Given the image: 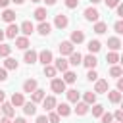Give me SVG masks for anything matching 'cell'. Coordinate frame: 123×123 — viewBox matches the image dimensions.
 <instances>
[{"label":"cell","instance_id":"6da1fadb","mask_svg":"<svg viewBox=\"0 0 123 123\" xmlns=\"http://www.w3.org/2000/svg\"><path fill=\"white\" fill-rule=\"evenodd\" d=\"M65 86H67V85L63 83V79H62V77H52L50 88H52V92H54V94H62V92H65V90H67Z\"/></svg>","mask_w":123,"mask_h":123},{"label":"cell","instance_id":"7a4b0ae2","mask_svg":"<svg viewBox=\"0 0 123 123\" xmlns=\"http://www.w3.org/2000/svg\"><path fill=\"white\" fill-rule=\"evenodd\" d=\"M85 19L86 21H90V23H96V21H100V12L94 8V6H88L86 10H85Z\"/></svg>","mask_w":123,"mask_h":123},{"label":"cell","instance_id":"3957f363","mask_svg":"<svg viewBox=\"0 0 123 123\" xmlns=\"http://www.w3.org/2000/svg\"><path fill=\"white\" fill-rule=\"evenodd\" d=\"M58 50H60V56H69L73 50H75V44L71 42V40H62L60 42V46H58Z\"/></svg>","mask_w":123,"mask_h":123},{"label":"cell","instance_id":"277c9868","mask_svg":"<svg viewBox=\"0 0 123 123\" xmlns=\"http://www.w3.org/2000/svg\"><path fill=\"white\" fill-rule=\"evenodd\" d=\"M81 63H83L86 69H96V65H98V60H96V56H94V54H86V56H83Z\"/></svg>","mask_w":123,"mask_h":123},{"label":"cell","instance_id":"5b68a950","mask_svg":"<svg viewBox=\"0 0 123 123\" xmlns=\"http://www.w3.org/2000/svg\"><path fill=\"white\" fill-rule=\"evenodd\" d=\"M52 60H54V56H52V52L50 50H40L38 52V58H37V62H40L42 65H48V63H52Z\"/></svg>","mask_w":123,"mask_h":123},{"label":"cell","instance_id":"8992f818","mask_svg":"<svg viewBox=\"0 0 123 123\" xmlns=\"http://www.w3.org/2000/svg\"><path fill=\"white\" fill-rule=\"evenodd\" d=\"M108 90H110V85H108L106 79H96V81H94V92H96V94H104V92H108Z\"/></svg>","mask_w":123,"mask_h":123},{"label":"cell","instance_id":"52a82bcc","mask_svg":"<svg viewBox=\"0 0 123 123\" xmlns=\"http://www.w3.org/2000/svg\"><path fill=\"white\" fill-rule=\"evenodd\" d=\"M69 25V17L65 15V13H58L56 17H54V27H58V29H65Z\"/></svg>","mask_w":123,"mask_h":123},{"label":"cell","instance_id":"ba28073f","mask_svg":"<svg viewBox=\"0 0 123 123\" xmlns=\"http://www.w3.org/2000/svg\"><path fill=\"white\" fill-rule=\"evenodd\" d=\"M17 33H19V25L13 21V23H8V27H6V31H4V37H6V38H15Z\"/></svg>","mask_w":123,"mask_h":123},{"label":"cell","instance_id":"9c48e42d","mask_svg":"<svg viewBox=\"0 0 123 123\" xmlns=\"http://www.w3.org/2000/svg\"><path fill=\"white\" fill-rule=\"evenodd\" d=\"M35 31H37L40 37H48V35L52 33V25H50L48 21H40V23H38V27H37Z\"/></svg>","mask_w":123,"mask_h":123},{"label":"cell","instance_id":"30bf717a","mask_svg":"<svg viewBox=\"0 0 123 123\" xmlns=\"http://www.w3.org/2000/svg\"><path fill=\"white\" fill-rule=\"evenodd\" d=\"M54 62V67H56V71H67L69 69V63H67V60L63 58V56H60V58H56V60H52Z\"/></svg>","mask_w":123,"mask_h":123},{"label":"cell","instance_id":"8fae6325","mask_svg":"<svg viewBox=\"0 0 123 123\" xmlns=\"http://www.w3.org/2000/svg\"><path fill=\"white\" fill-rule=\"evenodd\" d=\"M56 113L60 115V117H67L69 113H71V108H69V104L67 102H62V104H56Z\"/></svg>","mask_w":123,"mask_h":123},{"label":"cell","instance_id":"7c38bea8","mask_svg":"<svg viewBox=\"0 0 123 123\" xmlns=\"http://www.w3.org/2000/svg\"><path fill=\"white\" fill-rule=\"evenodd\" d=\"M37 58H38V52H35L33 48H31V50H25V54H23V62L29 63V65L37 63Z\"/></svg>","mask_w":123,"mask_h":123},{"label":"cell","instance_id":"4fadbf2b","mask_svg":"<svg viewBox=\"0 0 123 123\" xmlns=\"http://www.w3.org/2000/svg\"><path fill=\"white\" fill-rule=\"evenodd\" d=\"M23 102H25L23 92H13V94H12V98H10V104H12L13 108H21V106H23Z\"/></svg>","mask_w":123,"mask_h":123},{"label":"cell","instance_id":"5bb4252c","mask_svg":"<svg viewBox=\"0 0 123 123\" xmlns=\"http://www.w3.org/2000/svg\"><path fill=\"white\" fill-rule=\"evenodd\" d=\"M0 111H2L6 117H13V115H15V108H13L10 102H6V100L0 104Z\"/></svg>","mask_w":123,"mask_h":123},{"label":"cell","instance_id":"9a60e30c","mask_svg":"<svg viewBox=\"0 0 123 123\" xmlns=\"http://www.w3.org/2000/svg\"><path fill=\"white\" fill-rule=\"evenodd\" d=\"M19 31L23 33V37H31V35L35 33V25H33L31 21H23V23L19 25Z\"/></svg>","mask_w":123,"mask_h":123},{"label":"cell","instance_id":"2e32d148","mask_svg":"<svg viewBox=\"0 0 123 123\" xmlns=\"http://www.w3.org/2000/svg\"><path fill=\"white\" fill-rule=\"evenodd\" d=\"M108 48H110V52H119V50H121V40H119V37H110V38H108Z\"/></svg>","mask_w":123,"mask_h":123},{"label":"cell","instance_id":"e0dca14e","mask_svg":"<svg viewBox=\"0 0 123 123\" xmlns=\"http://www.w3.org/2000/svg\"><path fill=\"white\" fill-rule=\"evenodd\" d=\"M37 88H38V83H37V79H27V81L23 83V92H27V94L35 92Z\"/></svg>","mask_w":123,"mask_h":123},{"label":"cell","instance_id":"ac0fdd59","mask_svg":"<svg viewBox=\"0 0 123 123\" xmlns=\"http://www.w3.org/2000/svg\"><path fill=\"white\" fill-rule=\"evenodd\" d=\"M56 104H58L56 96H44V100H42V108H44L46 111H52V110L56 108Z\"/></svg>","mask_w":123,"mask_h":123},{"label":"cell","instance_id":"d6986e66","mask_svg":"<svg viewBox=\"0 0 123 123\" xmlns=\"http://www.w3.org/2000/svg\"><path fill=\"white\" fill-rule=\"evenodd\" d=\"M0 19H2V21H6V23H13V21H15V12H13V10H10V8H4V12H2Z\"/></svg>","mask_w":123,"mask_h":123},{"label":"cell","instance_id":"ffe728a7","mask_svg":"<svg viewBox=\"0 0 123 123\" xmlns=\"http://www.w3.org/2000/svg\"><path fill=\"white\" fill-rule=\"evenodd\" d=\"M44 96H46V90H42V88H37L35 92H31V102H35V104H40V102L44 100Z\"/></svg>","mask_w":123,"mask_h":123},{"label":"cell","instance_id":"44dd1931","mask_svg":"<svg viewBox=\"0 0 123 123\" xmlns=\"http://www.w3.org/2000/svg\"><path fill=\"white\" fill-rule=\"evenodd\" d=\"M73 44H81V42H85V33L83 31H79V29H75L73 33H71V38H69Z\"/></svg>","mask_w":123,"mask_h":123},{"label":"cell","instance_id":"7402d4cb","mask_svg":"<svg viewBox=\"0 0 123 123\" xmlns=\"http://www.w3.org/2000/svg\"><path fill=\"white\" fill-rule=\"evenodd\" d=\"M67 58H69V60H67V63H69V65H75V67H77V65H81V60H83V56H81L79 52H75V50H73V52H71Z\"/></svg>","mask_w":123,"mask_h":123},{"label":"cell","instance_id":"603a6c76","mask_svg":"<svg viewBox=\"0 0 123 123\" xmlns=\"http://www.w3.org/2000/svg\"><path fill=\"white\" fill-rule=\"evenodd\" d=\"M21 108H23V113L25 115H35L37 113V104L35 102H23Z\"/></svg>","mask_w":123,"mask_h":123},{"label":"cell","instance_id":"cb8c5ba5","mask_svg":"<svg viewBox=\"0 0 123 123\" xmlns=\"http://www.w3.org/2000/svg\"><path fill=\"white\" fill-rule=\"evenodd\" d=\"M15 48L27 50L29 48V37H15Z\"/></svg>","mask_w":123,"mask_h":123},{"label":"cell","instance_id":"d4e9b609","mask_svg":"<svg viewBox=\"0 0 123 123\" xmlns=\"http://www.w3.org/2000/svg\"><path fill=\"white\" fill-rule=\"evenodd\" d=\"M86 48H88V54H96V52H100V48H102V42L100 40H88V44H86Z\"/></svg>","mask_w":123,"mask_h":123},{"label":"cell","instance_id":"484cf974","mask_svg":"<svg viewBox=\"0 0 123 123\" xmlns=\"http://www.w3.org/2000/svg\"><path fill=\"white\" fill-rule=\"evenodd\" d=\"M62 79H63V83H65V85H73V83L77 81V73L67 69V71H63V77H62Z\"/></svg>","mask_w":123,"mask_h":123},{"label":"cell","instance_id":"4316f807","mask_svg":"<svg viewBox=\"0 0 123 123\" xmlns=\"http://www.w3.org/2000/svg\"><path fill=\"white\" fill-rule=\"evenodd\" d=\"M65 94H67V102H71V104L81 100V94L77 92V88H69V90H65Z\"/></svg>","mask_w":123,"mask_h":123},{"label":"cell","instance_id":"83f0119b","mask_svg":"<svg viewBox=\"0 0 123 123\" xmlns=\"http://www.w3.org/2000/svg\"><path fill=\"white\" fill-rule=\"evenodd\" d=\"M88 110H90L88 104H85V102H75V113H77V115H85V113H88Z\"/></svg>","mask_w":123,"mask_h":123},{"label":"cell","instance_id":"f1b7e54d","mask_svg":"<svg viewBox=\"0 0 123 123\" xmlns=\"http://www.w3.org/2000/svg\"><path fill=\"white\" fill-rule=\"evenodd\" d=\"M108 100L111 102V104H119L121 102V92L115 88V90H108Z\"/></svg>","mask_w":123,"mask_h":123},{"label":"cell","instance_id":"f546056e","mask_svg":"<svg viewBox=\"0 0 123 123\" xmlns=\"http://www.w3.org/2000/svg\"><path fill=\"white\" fill-rule=\"evenodd\" d=\"M83 102H85V104H88V106L96 104V92H92V90H86V92L83 94Z\"/></svg>","mask_w":123,"mask_h":123},{"label":"cell","instance_id":"4dcf8cb0","mask_svg":"<svg viewBox=\"0 0 123 123\" xmlns=\"http://www.w3.org/2000/svg\"><path fill=\"white\" fill-rule=\"evenodd\" d=\"M33 15H35V19L40 23V21H46V15H48V13H46V8H37Z\"/></svg>","mask_w":123,"mask_h":123},{"label":"cell","instance_id":"1f68e13d","mask_svg":"<svg viewBox=\"0 0 123 123\" xmlns=\"http://www.w3.org/2000/svg\"><path fill=\"white\" fill-rule=\"evenodd\" d=\"M108 31V23H104V21H96L94 23V33L96 35H104Z\"/></svg>","mask_w":123,"mask_h":123},{"label":"cell","instance_id":"d6a6232c","mask_svg":"<svg viewBox=\"0 0 123 123\" xmlns=\"http://www.w3.org/2000/svg\"><path fill=\"white\" fill-rule=\"evenodd\" d=\"M106 62H108L110 65H115V63L119 62V54H117V52H108V54H106Z\"/></svg>","mask_w":123,"mask_h":123},{"label":"cell","instance_id":"836d02e7","mask_svg":"<svg viewBox=\"0 0 123 123\" xmlns=\"http://www.w3.org/2000/svg\"><path fill=\"white\" fill-rule=\"evenodd\" d=\"M17 60H13V58H6V62H4V69H17Z\"/></svg>","mask_w":123,"mask_h":123},{"label":"cell","instance_id":"e575fe53","mask_svg":"<svg viewBox=\"0 0 123 123\" xmlns=\"http://www.w3.org/2000/svg\"><path fill=\"white\" fill-rule=\"evenodd\" d=\"M121 75H123V69H121L117 63L110 67V77H115V79H117V77H121Z\"/></svg>","mask_w":123,"mask_h":123},{"label":"cell","instance_id":"d590c367","mask_svg":"<svg viewBox=\"0 0 123 123\" xmlns=\"http://www.w3.org/2000/svg\"><path fill=\"white\" fill-rule=\"evenodd\" d=\"M56 73H58V71H56V67H54L52 63L44 65V75H46V77H50V79H52V77H56Z\"/></svg>","mask_w":123,"mask_h":123},{"label":"cell","instance_id":"8d00e7d4","mask_svg":"<svg viewBox=\"0 0 123 123\" xmlns=\"http://www.w3.org/2000/svg\"><path fill=\"white\" fill-rule=\"evenodd\" d=\"M12 54V46L10 44H0V58H8Z\"/></svg>","mask_w":123,"mask_h":123},{"label":"cell","instance_id":"74e56055","mask_svg":"<svg viewBox=\"0 0 123 123\" xmlns=\"http://www.w3.org/2000/svg\"><path fill=\"white\" fill-rule=\"evenodd\" d=\"M104 113V106L102 104H92V115L94 117H100Z\"/></svg>","mask_w":123,"mask_h":123},{"label":"cell","instance_id":"f35d334b","mask_svg":"<svg viewBox=\"0 0 123 123\" xmlns=\"http://www.w3.org/2000/svg\"><path fill=\"white\" fill-rule=\"evenodd\" d=\"M46 117H48V123H60V119H62L54 110H52V111H48V115H46Z\"/></svg>","mask_w":123,"mask_h":123},{"label":"cell","instance_id":"ab89813d","mask_svg":"<svg viewBox=\"0 0 123 123\" xmlns=\"http://www.w3.org/2000/svg\"><path fill=\"white\" fill-rule=\"evenodd\" d=\"M100 119H102V123H111V121H113V115H111L110 111H108V113L104 111V113L100 115Z\"/></svg>","mask_w":123,"mask_h":123},{"label":"cell","instance_id":"60d3db41","mask_svg":"<svg viewBox=\"0 0 123 123\" xmlns=\"http://www.w3.org/2000/svg\"><path fill=\"white\" fill-rule=\"evenodd\" d=\"M63 4H65V8H69V10H75V8L79 6V0H63Z\"/></svg>","mask_w":123,"mask_h":123},{"label":"cell","instance_id":"b9f144b4","mask_svg":"<svg viewBox=\"0 0 123 123\" xmlns=\"http://www.w3.org/2000/svg\"><path fill=\"white\" fill-rule=\"evenodd\" d=\"M113 31L117 33V35H121L123 33V21L119 19V21H115V25H113Z\"/></svg>","mask_w":123,"mask_h":123},{"label":"cell","instance_id":"7bdbcfd3","mask_svg":"<svg viewBox=\"0 0 123 123\" xmlns=\"http://www.w3.org/2000/svg\"><path fill=\"white\" fill-rule=\"evenodd\" d=\"M86 79H88V81H96V79H98V73H96L94 69H88V73H86Z\"/></svg>","mask_w":123,"mask_h":123},{"label":"cell","instance_id":"ee69618b","mask_svg":"<svg viewBox=\"0 0 123 123\" xmlns=\"http://www.w3.org/2000/svg\"><path fill=\"white\" fill-rule=\"evenodd\" d=\"M115 15H117V17H123V4H121V2L115 6Z\"/></svg>","mask_w":123,"mask_h":123},{"label":"cell","instance_id":"f6af8a7d","mask_svg":"<svg viewBox=\"0 0 123 123\" xmlns=\"http://www.w3.org/2000/svg\"><path fill=\"white\" fill-rule=\"evenodd\" d=\"M113 119L123 123V111H121V110H115V113H113Z\"/></svg>","mask_w":123,"mask_h":123},{"label":"cell","instance_id":"bcb514c9","mask_svg":"<svg viewBox=\"0 0 123 123\" xmlns=\"http://www.w3.org/2000/svg\"><path fill=\"white\" fill-rule=\"evenodd\" d=\"M119 2H121V0H104V4H106L108 8H115Z\"/></svg>","mask_w":123,"mask_h":123},{"label":"cell","instance_id":"7dc6e473","mask_svg":"<svg viewBox=\"0 0 123 123\" xmlns=\"http://www.w3.org/2000/svg\"><path fill=\"white\" fill-rule=\"evenodd\" d=\"M6 79H8V69L0 67V81H6Z\"/></svg>","mask_w":123,"mask_h":123},{"label":"cell","instance_id":"c3c4849f","mask_svg":"<svg viewBox=\"0 0 123 123\" xmlns=\"http://www.w3.org/2000/svg\"><path fill=\"white\" fill-rule=\"evenodd\" d=\"M37 123H48V117L46 115H38L37 117Z\"/></svg>","mask_w":123,"mask_h":123},{"label":"cell","instance_id":"681fc988","mask_svg":"<svg viewBox=\"0 0 123 123\" xmlns=\"http://www.w3.org/2000/svg\"><path fill=\"white\" fill-rule=\"evenodd\" d=\"M117 90H119V92L123 90V79H121V77H117Z\"/></svg>","mask_w":123,"mask_h":123},{"label":"cell","instance_id":"f907efd6","mask_svg":"<svg viewBox=\"0 0 123 123\" xmlns=\"http://www.w3.org/2000/svg\"><path fill=\"white\" fill-rule=\"evenodd\" d=\"M0 123H12V117H6V115H2V117H0Z\"/></svg>","mask_w":123,"mask_h":123},{"label":"cell","instance_id":"816d5d0a","mask_svg":"<svg viewBox=\"0 0 123 123\" xmlns=\"http://www.w3.org/2000/svg\"><path fill=\"white\" fill-rule=\"evenodd\" d=\"M12 123H27V121H25V117H15Z\"/></svg>","mask_w":123,"mask_h":123},{"label":"cell","instance_id":"f5cc1de1","mask_svg":"<svg viewBox=\"0 0 123 123\" xmlns=\"http://www.w3.org/2000/svg\"><path fill=\"white\" fill-rule=\"evenodd\" d=\"M8 4H10V0H0V8H8Z\"/></svg>","mask_w":123,"mask_h":123},{"label":"cell","instance_id":"db71d44e","mask_svg":"<svg viewBox=\"0 0 123 123\" xmlns=\"http://www.w3.org/2000/svg\"><path fill=\"white\" fill-rule=\"evenodd\" d=\"M42 2H46V6H54L58 0H42Z\"/></svg>","mask_w":123,"mask_h":123},{"label":"cell","instance_id":"11a10c76","mask_svg":"<svg viewBox=\"0 0 123 123\" xmlns=\"http://www.w3.org/2000/svg\"><path fill=\"white\" fill-rule=\"evenodd\" d=\"M4 100H6V92H4V90H0V104H2Z\"/></svg>","mask_w":123,"mask_h":123},{"label":"cell","instance_id":"9f6ffc18","mask_svg":"<svg viewBox=\"0 0 123 123\" xmlns=\"http://www.w3.org/2000/svg\"><path fill=\"white\" fill-rule=\"evenodd\" d=\"M10 2H13V4H17V6H21V4H25V0H10Z\"/></svg>","mask_w":123,"mask_h":123},{"label":"cell","instance_id":"6f0895ef","mask_svg":"<svg viewBox=\"0 0 123 123\" xmlns=\"http://www.w3.org/2000/svg\"><path fill=\"white\" fill-rule=\"evenodd\" d=\"M6 37H4V31H0V44H2V40H4Z\"/></svg>","mask_w":123,"mask_h":123},{"label":"cell","instance_id":"680465c9","mask_svg":"<svg viewBox=\"0 0 123 123\" xmlns=\"http://www.w3.org/2000/svg\"><path fill=\"white\" fill-rule=\"evenodd\" d=\"M88 2H90V4L94 6V4H98V2H102V0H88Z\"/></svg>","mask_w":123,"mask_h":123},{"label":"cell","instance_id":"91938a15","mask_svg":"<svg viewBox=\"0 0 123 123\" xmlns=\"http://www.w3.org/2000/svg\"><path fill=\"white\" fill-rule=\"evenodd\" d=\"M31 2H35V4H38V2H42V0H31Z\"/></svg>","mask_w":123,"mask_h":123},{"label":"cell","instance_id":"94428289","mask_svg":"<svg viewBox=\"0 0 123 123\" xmlns=\"http://www.w3.org/2000/svg\"><path fill=\"white\" fill-rule=\"evenodd\" d=\"M111 123H113V121H111ZM115 123H121V121H115Z\"/></svg>","mask_w":123,"mask_h":123}]
</instances>
